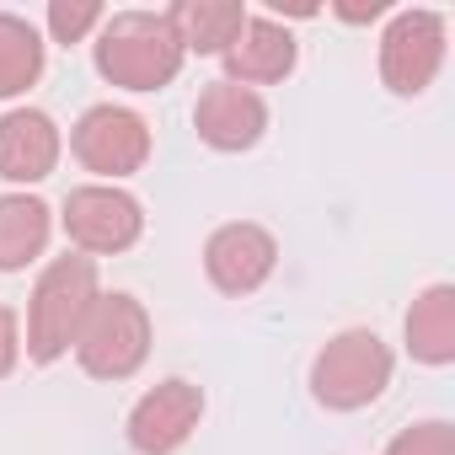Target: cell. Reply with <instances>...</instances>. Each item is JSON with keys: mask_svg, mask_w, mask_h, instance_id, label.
Instances as JSON below:
<instances>
[{"mask_svg": "<svg viewBox=\"0 0 455 455\" xmlns=\"http://www.w3.org/2000/svg\"><path fill=\"white\" fill-rule=\"evenodd\" d=\"M92 60H97V76L124 92H161L177 81L188 54L166 12H118L97 28Z\"/></svg>", "mask_w": 455, "mask_h": 455, "instance_id": "obj_1", "label": "cell"}, {"mask_svg": "<svg viewBox=\"0 0 455 455\" xmlns=\"http://www.w3.org/2000/svg\"><path fill=\"white\" fill-rule=\"evenodd\" d=\"M97 295H102V290H97V263H92V258H81V252L54 258V263L38 274L33 300H28V338H22L28 359H33V364L65 359V354L76 348L81 322H86V311H92Z\"/></svg>", "mask_w": 455, "mask_h": 455, "instance_id": "obj_2", "label": "cell"}, {"mask_svg": "<svg viewBox=\"0 0 455 455\" xmlns=\"http://www.w3.org/2000/svg\"><path fill=\"white\" fill-rule=\"evenodd\" d=\"M391 370H396V359H391V348L380 343V332H370V327H343V332H332V338L316 348V359H311V396H316L327 412H359V407H370V402L386 396Z\"/></svg>", "mask_w": 455, "mask_h": 455, "instance_id": "obj_3", "label": "cell"}, {"mask_svg": "<svg viewBox=\"0 0 455 455\" xmlns=\"http://www.w3.org/2000/svg\"><path fill=\"white\" fill-rule=\"evenodd\" d=\"M70 354L81 359V370L92 380H129V375H140V364L150 359V311L134 295H124V290L97 295Z\"/></svg>", "mask_w": 455, "mask_h": 455, "instance_id": "obj_4", "label": "cell"}, {"mask_svg": "<svg viewBox=\"0 0 455 455\" xmlns=\"http://www.w3.org/2000/svg\"><path fill=\"white\" fill-rule=\"evenodd\" d=\"M65 236L81 258H113L129 252L145 236V209L118 182H86L65 198Z\"/></svg>", "mask_w": 455, "mask_h": 455, "instance_id": "obj_5", "label": "cell"}, {"mask_svg": "<svg viewBox=\"0 0 455 455\" xmlns=\"http://www.w3.org/2000/svg\"><path fill=\"white\" fill-rule=\"evenodd\" d=\"M70 150L86 172L118 182V177H134L145 161H150V124L134 113V108H118V102H97L76 118L70 129Z\"/></svg>", "mask_w": 455, "mask_h": 455, "instance_id": "obj_6", "label": "cell"}, {"mask_svg": "<svg viewBox=\"0 0 455 455\" xmlns=\"http://www.w3.org/2000/svg\"><path fill=\"white\" fill-rule=\"evenodd\" d=\"M444 65V17L439 12H396L380 33V81L396 97H423Z\"/></svg>", "mask_w": 455, "mask_h": 455, "instance_id": "obj_7", "label": "cell"}, {"mask_svg": "<svg viewBox=\"0 0 455 455\" xmlns=\"http://www.w3.org/2000/svg\"><path fill=\"white\" fill-rule=\"evenodd\" d=\"M279 268V242L274 231L252 220H231L204 242V274L220 295H258Z\"/></svg>", "mask_w": 455, "mask_h": 455, "instance_id": "obj_8", "label": "cell"}, {"mask_svg": "<svg viewBox=\"0 0 455 455\" xmlns=\"http://www.w3.org/2000/svg\"><path fill=\"white\" fill-rule=\"evenodd\" d=\"M198 418H204V391L193 380L172 375V380L150 386L134 402V412H129V444L140 455H172V450H182L193 439Z\"/></svg>", "mask_w": 455, "mask_h": 455, "instance_id": "obj_9", "label": "cell"}, {"mask_svg": "<svg viewBox=\"0 0 455 455\" xmlns=\"http://www.w3.org/2000/svg\"><path fill=\"white\" fill-rule=\"evenodd\" d=\"M193 129L209 150H252L268 129V102L252 92V86H236V81H209L193 102Z\"/></svg>", "mask_w": 455, "mask_h": 455, "instance_id": "obj_10", "label": "cell"}, {"mask_svg": "<svg viewBox=\"0 0 455 455\" xmlns=\"http://www.w3.org/2000/svg\"><path fill=\"white\" fill-rule=\"evenodd\" d=\"M60 124L44 113V108H12L0 118V177L28 188V182H44L54 166H60Z\"/></svg>", "mask_w": 455, "mask_h": 455, "instance_id": "obj_11", "label": "cell"}, {"mask_svg": "<svg viewBox=\"0 0 455 455\" xmlns=\"http://www.w3.org/2000/svg\"><path fill=\"white\" fill-rule=\"evenodd\" d=\"M220 60H225V81L258 92V86H274V81H284V76L295 70L300 44H295V33H290L284 22H274V17H247L242 38L225 49Z\"/></svg>", "mask_w": 455, "mask_h": 455, "instance_id": "obj_12", "label": "cell"}, {"mask_svg": "<svg viewBox=\"0 0 455 455\" xmlns=\"http://www.w3.org/2000/svg\"><path fill=\"white\" fill-rule=\"evenodd\" d=\"M54 236V209L38 193H0V274H22Z\"/></svg>", "mask_w": 455, "mask_h": 455, "instance_id": "obj_13", "label": "cell"}, {"mask_svg": "<svg viewBox=\"0 0 455 455\" xmlns=\"http://www.w3.org/2000/svg\"><path fill=\"white\" fill-rule=\"evenodd\" d=\"M166 17L177 28L182 54H225L242 38V28H247L252 12L242 6V0H177Z\"/></svg>", "mask_w": 455, "mask_h": 455, "instance_id": "obj_14", "label": "cell"}, {"mask_svg": "<svg viewBox=\"0 0 455 455\" xmlns=\"http://www.w3.org/2000/svg\"><path fill=\"white\" fill-rule=\"evenodd\" d=\"M407 354L418 364H455V284H428L407 311Z\"/></svg>", "mask_w": 455, "mask_h": 455, "instance_id": "obj_15", "label": "cell"}, {"mask_svg": "<svg viewBox=\"0 0 455 455\" xmlns=\"http://www.w3.org/2000/svg\"><path fill=\"white\" fill-rule=\"evenodd\" d=\"M44 76V38L28 17L0 12V97H22Z\"/></svg>", "mask_w": 455, "mask_h": 455, "instance_id": "obj_16", "label": "cell"}, {"mask_svg": "<svg viewBox=\"0 0 455 455\" xmlns=\"http://www.w3.org/2000/svg\"><path fill=\"white\" fill-rule=\"evenodd\" d=\"M102 22H108V12L97 6V0H54V6H49V38L54 44H81Z\"/></svg>", "mask_w": 455, "mask_h": 455, "instance_id": "obj_17", "label": "cell"}, {"mask_svg": "<svg viewBox=\"0 0 455 455\" xmlns=\"http://www.w3.org/2000/svg\"><path fill=\"white\" fill-rule=\"evenodd\" d=\"M386 455H455V428L444 418H423V423L402 428L386 444Z\"/></svg>", "mask_w": 455, "mask_h": 455, "instance_id": "obj_18", "label": "cell"}, {"mask_svg": "<svg viewBox=\"0 0 455 455\" xmlns=\"http://www.w3.org/2000/svg\"><path fill=\"white\" fill-rule=\"evenodd\" d=\"M17 359H22V322L12 306H0V380L17 370Z\"/></svg>", "mask_w": 455, "mask_h": 455, "instance_id": "obj_19", "label": "cell"}, {"mask_svg": "<svg viewBox=\"0 0 455 455\" xmlns=\"http://www.w3.org/2000/svg\"><path fill=\"white\" fill-rule=\"evenodd\" d=\"M343 22H375V17H386L391 6H386V0H370V6H364V0H338V6H332Z\"/></svg>", "mask_w": 455, "mask_h": 455, "instance_id": "obj_20", "label": "cell"}]
</instances>
